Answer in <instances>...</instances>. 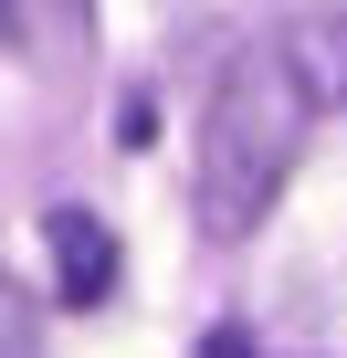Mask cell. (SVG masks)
<instances>
[{
    "mask_svg": "<svg viewBox=\"0 0 347 358\" xmlns=\"http://www.w3.org/2000/svg\"><path fill=\"white\" fill-rule=\"evenodd\" d=\"M22 32H32V53L53 74H74L84 43H95V0H22Z\"/></svg>",
    "mask_w": 347,
    "mask_h": 358,
    "instance_id": "3",
    "label": "cell"
},
{
    "mask_svg": "<svg viewBox=\"0 0 347 358\" xmlns=\"http://www.w3.org/2000/svg\"><path fill=\"white\" fill-rule=\"evenodd\" d=\"M190 358H263V348H253V337H242V327H211V337H200V348H190Z\"/></svg>",
    "mask_w": 347,
    "mask_h": 358,
    "instance_id": "5",
    "label": "cell"
},
{
    "mask_svg": "<svg viewBox=\"0 0 347 358\" xmlns=\"http://www.w3.org/2000/svg\"><path fill=\"white\" fill-rule=\"evenodd\" d=\"M326 106H347V11H305L221 64V85L200 106V169H190V211L211 243L263 232Z\"/></svg>",
    "mask_w": 347,
    "mask_h": 358,
    "instance_id": "1",
    "label": "cell"
},
{
    "mask_svg": "<svg viewBox=\"0 0 347 358\" xmlns=\"http://www.w3.org/2000/svg\"><path fill=\"white\" fill-rule=\"evenodd\" d=\"M11 32H22V0H0V43H11Z\"/></svg>",
    "mask_w": 347,
    "mask_h": 358,
    "instance_id": "6",
    "label": "cell"
},
{
    "mask_svg": "<svg viewBox=\"0 0 347 358\" xmlns=\"http://www.w3.org/2000/svg\"><path fill=\"white\" fill-rule=\"evenodd\" d=\"M43 243H53V295H64L74 316L116 295V264H126V253H116V232H105L95 211H74V201H64V211H43Z\"/></svg>",
    "mask_w": 347,
    "mask_h": 358,
    "instance_id": "2",
    "label": "cell"
},
{
    "mask_svg": "<svg viewBox=\"0 0 347 358\" xmlns=\"http://www.w3.org/2000/svg\"><path fill=\"white\" fill-rule=\"evenodd\" d=\"M0 358H53L43 348V306L22 295V274H0Z\"/></svg>",
    "mask_w": 347,
    "mask_h": 358,
    "instance_id": "4",
    "label": "cell"
}]
</instances>
